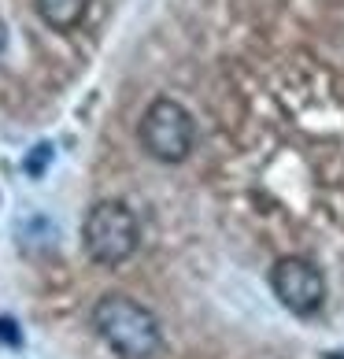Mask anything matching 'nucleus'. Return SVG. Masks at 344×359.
I'll return each instance as SVG.
<instances>
[{
    "mask_svg": "<svg viewBox=\"0 0 344 359\" xmlns=\"http://www.w3.org/2000/svg\"><path fill=\"white\" fill-rule=\"evenodd\" d=\"M92 330L118 359H152L163 348V326L156 311L126 292H108L97 300Z\"/></svg>",
    "mask_w": 344,
    "mask_h": 359,
    "instance_id": "obj_1",
    "label": "nucleus"
},
{
    "mask_svg": "<svg viewBox=\"0 0 344 359\" xmlns=\"http://www.w3.org/2000/svg\"><path fill=\"white\" fill-rule=\"evenodd\" d=\"M141 245L137 215L123 201H97L82 219V248L97 267H123Z\"/></svg>",
    "mask_w": 344,
    "mask_h": 359,
    "instance_id": "obj_2",
    "label": "nucleus"
},
{
    "mask_svg": "<svg viewBox=\"0 0 344 359\" xmlns=\"http://www.w3.org/2000/svg\"><path fill=\"white\" fill-rule=\"evenodd\" d=\"M137 141L156 163H185L196 149V123L174 97H156L137 123Z\"/></svg>",
    "mask_w": 344,
    "mask_h": 359,
    "instance_id": "obj_3",
    "label": "nucleus"
},
{
    "mask_svg": "<svg viewBox=\"0 0 344 359\" xmlns=\"http://www.w3.org/2000/svg\"><path fill=\"white\" fill-rule=\"evenodd\" d=\"M270 289L293 315L308 318L326 304V278L308 256H285L270 271Z\"/></svg>",
    "mask_w": 344,
    "mask_h": 359,
    "instance_id": "obj_4",
    "label": "nucleus"
},
{
    "mask_svg": "<svg viewBox=\"0 0 344 359\" xmlns=\"http://www.w3.org/2000/svg\"><path fill=\"white\" fill-rule=\"evenodd\" d=\"M85 11H89V0H37V15H41V22L56 34L78 30L85 19Z\"/></svg>",
    "mask_w": 344,
    "mask_h": 359,
    "instance_id": "obj_5",
    "label": "nucleus"
},
{
    "mask_svg": "<svg viewBox=\"0 0 344 359\" xmlns=\"http://www.w3.org/2000/svg\"><path fill=\"white\" fill-rule=\"evenodd\" d=\"M4 48H8V26L0 22V56H4Z\"/></svg>",
    "mask_w": 344,
    "mask_h": 359,
    "instance_id": "obj_6",
    "label": "nucleus"
}]
</instances>
